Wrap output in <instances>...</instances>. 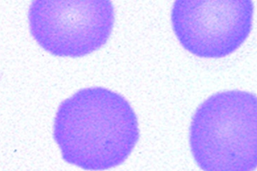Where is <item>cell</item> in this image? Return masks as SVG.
Segmentation results:
<instances>
[{
	"label": "cell",
	"mask_w": 257,
	"mask_h": 171,
	"mask_svg": "<svg viewBox=\"0 0 257 171\" xmlns=\"http://www.w3.org/2000/svg\"><path fill=\"white\" fill-rule=\"evenodd\" d=\"M253 10L250 0H178L171 22L186 51L201 58H222L249 37Z\"/></svg>",
	"instance_id": "277c9868"
},
{
	"label": "cell",
	"mask_w": 257,
	"mask_h": 171,
	"mask_svg": "<svg viewBox=\"0 0 257 171\" xmlns=\"http://www.w3.org/2000/svg\"><path fill=\"white\" fill-rule=\"evenodd\" d=\"M53 137L67 163L106 170L121 165L134 151L139 121L121 95L99 86L86 88L60 103Z\"/></svg>",
	"instance_id": "6da1fadb"
},
{
	"label": "cell",
	"mask_w": 257,
	"mask_h": 171,
	"mask_svg": "<svg viewBox=\"0 0 257 171\" xmlns=\"http://www.w3.org/2000/svg\"><path fill=\"white\" fill-rule=\"evenodd\" d=\"M257 101L252 93H215L196 109L189 130L203 171H253L257 165Z\"/></svg>",
	"instance_id": "7a4b0ae2"
},
{
	"label": "cell",
	"mask_w": 257,
	"mask_h": 171,
	"mask_svg": "<svg viewBox=\"0 0 257 171\" xmlns=\"http://www.w3.org/2000/svg\"><path fill=\"white\" fill-rule=\"evenodd\" d=\"M31 34L53 55L81 58L106 44L113 31L109 1H34L29 10Z\"/></svg>",
	"instance_id": "3957f363"
}]
</instances>
